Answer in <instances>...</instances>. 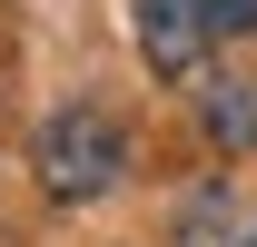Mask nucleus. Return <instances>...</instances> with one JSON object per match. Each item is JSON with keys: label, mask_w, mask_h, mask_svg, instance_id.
I'll return each instance as SVG.
<instances>
[{"label": "nucleus", "mask_w": 257, "mask_h": 247, "mask_svg": "<svg viewBox=\"0 0 257 247\" xmlns=\"http://www.w3.org/2000/svg\"><path fill=\"white\" fill-rule=\"evenodd\" d=\"M30 168H40V188H50L60 208H99V198L128 178V129L109 119L99 99H69V109H50V119H40Z\"/></svg>", "instance_id": "nucleus-1"}, {"label": "nucleus", "mask_w": 257, "mask_h": 247, "mask_svg": "<svg viewBox=\"0 0 257 247\" xmlns=\"http://www.w3.org/2000/svg\"><path fill=\"white\" fill-rule=\"evenodd\" d=\"M208 20H198L188 0H139V60L159 69V79H198L208 69Z\"/></svg>", "instance_id": "nucleus-2"}, {"label": "nucleus", "mask_w": 257, "mask_h": 247, "mask_svg": "<svg viewBox=\"0 0 257 247\" xmlns=\"http://www.w3.org/2000/svg\"><path fill=\"white\" fill-rule=\"evenodd\" d=\"M178 247H257V198L208 188V198L188 208V227H178Z\"/></svg>", "instance_id": "nucleus-3"}, {"label": "nucleus", "mask_w": 257, "mask_h": 247, "mask_svg": "<svg viewBox=\"0 0 257 247\" xmlns=\"http://www.w3.org/2000/svg\"><path fill=\"white\" fill-rule=\"evenodd\" d=\"M198 119H208V139L247 149V139H257V89H208V99H198Z\"/></svg>", "instance_id": "nucleus-4"}, {"label": "nucleus", "mask_w": 257, "mask_h": 247, "mask_svg": "<svg viewBox=\"0 0 257 247\" xmlns=\"http://www.w3.org/2000/svg\"><path fill=\"white\" fill-rule=\"evenodd\" d=\"M198 20H208V40H257V0H188Z\"/></svg>", "instance_id": "nucleus-5"}]
</instances>
